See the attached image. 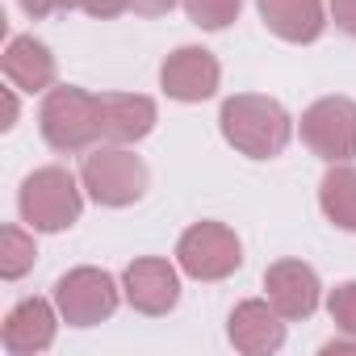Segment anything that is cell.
Masks as SVG:
<instances>
[{
  "label": "cell",
  "instance_id": "6da1fadb",
  "mask_svg": "<svg viewBox=\"0 0 356 356\" xmlns=\"http://www.w3.org/2000/svg\"><path fill=\"white\" fill-rule=\"evenodd\" d=\"M218 126L222 138L248 159H277L293 138V118L285 113V105L260 92L227 97L218 109Z\"/></svg>",
  "mask_w": 356,
  "mask_h": 356
},
{
  "label": "cell",
  "instance_id": "7a4b0ae2",
  "mask_svg": "<svg viewBox=\"0 0 356 356\" xmlns=\"http://www.w3.org/2000/svg\"><path fill=\"white\" fill-rule=\"evenodd\" d=\"M17 210H22V222L30 231H38V235L72 231L80 222V214H84V181L76 172L59 168V163L34 168L22 181Z\"/></svg>",
  "mask_w": 356,
  "mask_h": 356
},
{
  "label": "cell",
  "instance_id": "3957f363",
  "mask_svg": "<svg viewBox=\"0 0 356 356\" xmlns=\"http://www.w3.org/2000/svg\"><path fill=\"white\" fill-rule=\"evenodd\" d=\"M42 143L59 155H80L101 143V97L80 84H55L38 109Z\"/></svg>",
  "mask_w": 356,
  "mask_h": 356
},
{
  "label": "cell",
  "instance_id": "277c9868",
  "mask_svg": "<svg viewBox=\"0 0 356 356\" xmlns=\"http://www.w3.org/2000/svg\"><path fill=\"white\" fill-rule=\"evenodd\" d=\"M80 181H84V193L105 206V210H126L134 202H143L147 185H151V172L143 163V155H134L130 147L122 143H101L84 155L80 163Z\"/></svg>",
  "mask_w": 356,
  "mask_h": 356
},
{
  "label": "cell",
  "instance_id": "5b68a950",
  "mask_svg": "<svg viewBox=\"0 0 356 356\" xmlns=\"http://www.w3.org/2000/svg\"><path fill=\"white\" fill-rule=\"evenodd\" d=\"M176 264L193 281H227L243 264V243L227 222H193L176 239Z\"/></svg>",
  "mask_w": 356,
  "mask_h": 356
},
{
  "label": "cell",
  "instance_id": "8992f818",
  "mask_svg": "<svg viewBox=\"0 0 356 356\" xmlns=\"http://www.w3.org/2000/svg\"><path fill=\"white\" fill-rule=\"evenodd\" d=\"M122 285L105 273V268H92V264H80V268H67L59 281H55V306L63 314L67 327H97L105 318H113V310L122 306Z\"/></svg>",
  "mask_w": 356,
  "mask_h": 356
},
{
  "label": "cell",
  "instance_id": "52a82bcc",
  "mask_svg": "<svg viewBox=\"0 0 356 356\" xmlns=\"http://www.w3.org/2000/svg\"><path fill=\"white\" fill-rule=\"evenodd\" d=\"M302 143L310 155L327 163H352L356 159V101L352 97H318L302 122H298Z\"/></svg>",
  "mask_w": 356,
  "mask_h": 356
},
{
  "label": "cell",
  "instance_id": "ba28073f",
  "mask_svg": "<svg viewBox=\"0 0 356 356\" xmlns=\"http://www.w3.org/2000/svg\"><path fill=\"white\" fill-rule=\"evenodd\" d=\"M122 293L138 314L163 318L181 302V264H172L163 256H138L122 273Z\"/></svg>",
  "mask_w": 356,
  "mask_h": 356
},
{
  "label": "cell",
  "instance_id": "9c48e42d",
  "mask_svg": "<svg viewBox=\"0 0 356 356\" xmlns=\"http://www.w3.org/2000/svg\"><path fill=\"white\" fill-rule=\"evenodd\" d=\"M218 84H222V67H218L214 51H206V47H176L159 67V88L181 105L210 101L218 92Z\"/></svg>",
  "mask_w": 356,
  "mask_h": 356
},
{
  "label": "cell",
  "instance_id": "30bf717a",
  "mask_svg": "<svg viewBox=\"0 0 356 356\" xmlns=\"http://www.w3.org/2000/svg\"><path fill=\"white\" fill-rule=\"evenodd\" d=\"M264 298L285 323H306L323 302V281L306 260H277L264 268Z\"/></svg>",
  "mask_w": 356,
  "mask_h": 356
},
{
  "label": "cell",
  "instance_id": "8fae6325",
  "mask_svg": "<svg viewBox=\"0 0 356 356\" xmlns=\"http://www.w3.org/2000/svg\"><path fill=\"white\" fill-rule=\"evenodd\" d=\"M59 306L47 302V298H22L9 314H5V327H0V343H5L9 356H38L55 343V331H59Z\"/></svg>",
  "mask_w": 356,
  "mask_h": 356
},
{
  "label": "cell",
  "instance_id": "7c38bea8",
  "mask_svg": "<svg viewBox=\"0 0 356 356\" xmlns=\"http://www.w3.org/2000/svg\"><path fill=\"white\" fill-rule=\"evenodd\" d=\"M227 335H231L235 352H243V356H273L285 348V318L277 314V306L268 298H248L231 310Z\"/></svg>",
  "mask_w": 356,
  "mask_h": 356
},
{
  "label": "cell",
  "instance_id": "4fadbf2b",
  "mask_svg": "<svg viewBox=\"0 0 356 356\" xmlns=\"http://www.w3.org/2000/svg\"><path fill=\"white\" fill-rule=\"evenodd\" d=\"M159 122V109L143 92H101V143L134 147Z\"/></svg>",
  "mask_w": 356,
  "mask_h": 356
},
{
  "label": "cell",
  "instance_id": "5bb4252c",
  "mask_svg": "<svg viewBox=\"0 0 356 356\" xmlns=\"http://www.w3.org/2000/svg\"><path fill=\"white\" fill-rule=\"evenodd\" d=\"M0 67H5V80L17 88V92H51L55 80H59V63L51 55L47 42H38L34 34H17L9 38L5 55H0Z\"/></svg>",
  "mask_w": 356,
  "mask_h": 356
},
{
  "label": "cell",
  "instance_id": "9a60e30c",
  "mask_svg": "<svg viewBox=\"0 0 356 356\" xmlns=\"http://www.w3.org/2000/svg\"><path fill=\"white\" fill-rule=\"evenodd\" d=\"M256 9H260V22L281 42H293V47H310L327 30L323 0H256Z\"/></svg>",
  "mask_w": 356,
  "mask_h": 356
},
{
  "label": "cell",
  "instance_id": "2e32d148",
  "mask_svg": "<svg viewBox=\"0 0 356 356\" xmlns=\"http://www.w3.org/2000/svg\"><path fill=\"white\" fill-rule=\"evenodd\" d=\"M318 206L331 227L356 235V168L352 163H331L323 185H318Z\"/></svg>",
  "mask_w": 356,
  "mask_h": 356
},
{
  "label": "cell",
  "instance_id": "e0dca14e",
  "mask_svg": "<svg viewBox=\"0 0 356 356\" xmlns=\"http://www.w3.org/2000/svg\"><path fill=\"white\" fill-rule=\"evenodd\" d=\"M38 231H26V227H5L0 231V277L5 281H22L34 260H38V243H34Z\"/></svg>",
  "mask_w": 356,
  "mask_h": 356
},
{
  "label": "cell",
  "instance_id": "ac0fdd59",
  "mask_svg": "<svg viewBox=\"0 0 356 356\" xmlns=\"http://www.w3.org/2000/svg\"><path fill=\"white\" fill-rule=\"evenodd\" d=\"M181 5L197 30H227L239 22L243 0H181Z\"/></svg>",
  "mask_w": 356,
  "mask_h": 356
},
{
  "label": "cell",
  "instance_id": "d6986e66",
  "mask_svg": "<svg viewBox=\"0 0 356 356\" xmlns=\"http://www.w3.org/2000/svg\"><path fill=\"white\" fill-rule=\"evenodd\" d=\"M327 314H331L335 331L356 339V281H343L327 293Z\"/></svg>",
  "mask_w": 356,
  "mask_h": 356
},
{
  "label": "cell",
  "instance_id": "ffe728a7",
  "mask_svg": "<svg viewBox=\"0 0 356 356\" xmlns=\"http://www.w3.org/2000/svg\"><path fill=\"white\" fill-rule=\"evenodd\" d=\"M134 9V0H80V13L97 17V22H109V17H122Z\"/></svg>",
  "mask_w": 356,
  "mask_h": 356
},
{
  "label": "cell",
  "instance_id": "44dd1931",
  "mask_svg": "<svg viewBox=\"0 0 356 356\" xmlns=\"http://www.w3.org/2000/svg\"><path fill=\"white\" fill-rule=\"evenodd\" d=\"M26 17L42 22V17H55V13H67V9H80V0H22Z\"/></svg>",
  "mask_w": 356,
  "mask_h": 356
},
{
  "label": "cell",
  "instance_id": "7402d4cb",
  "mask_svg": "<svg viewBox=\"0 0 356 356\" xmlns=\"http://www.w3.org/2000/svg\"><path fill=\"white\" fill-rule=\"evenodd\" d=\"M331 22L339 34L356 38V0H331Z\"/></svg>",
  "mask_w": 356,
  "mask_h": 356
},
{
  "label": "cell",
  "instance_id": "603a6c76",
  "mask_svg": "<svg viewBox=\"0 0 356 356\" xmlns=\"http://www.w3.org/2000/svg\"><path fill=\"white\" fill-rule=\"evenodd\" d=\"M181 0H134V13L138 17H168Z\"/></svg>",
  "mask_w": 356,
  "mask_h": 356
},
{
  "label": "cell",
  "instance_id": "cb8c5ba5",
  "mask_svg": "<svg viewBox=\"0 0 356 356\" xmlns=\"http://www.w3.org/2000/svg\"><path fill=\"white\" fill-rule=\"evenodd\" d=\"M13 122H17V88L9 84V88H5V122H0V126L13 130Z\"/></svg>",
  "mask_w": 356,
  "mask_h": 356
},
{
  "label": "cell",
  "instance_id": "d4e9b609",
  "mask_svg": "<svg viewBox=\"0 0 356 356\" xmlns=\"http://www.w3.org/2000/svg\"><path fill=\"white\" fill-rule=\"evenodd\" d=\"M323 352L331 356V352H356V339L348 335V339H331V343H323Z\"/></svg>",
  "mask_w": 356,
  "mask_h": 356
}]
</instances>
